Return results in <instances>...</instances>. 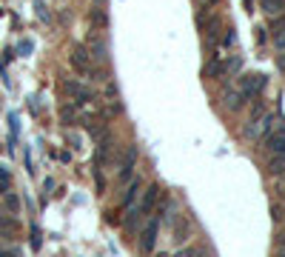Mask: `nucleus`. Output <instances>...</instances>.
<instances>
[{
    "label": "nucleus",
    "instance_id": "nucleus-12",
    "mask_svg": "<svg viewBox=\"0 0 285 257\" xmlns=\"http://www.w3.org/2000/svg\"><path fill=\"white\" fill-rule=\"evenodd\" d=\"M137 194H140V180H131V186H128L126 194H123V206H134Z\"/></svg>",
    "mask_w": 285,
    "mask_h": 257
},
{
    "label": "nucleus",
    "instance_id": "nucleus-17",
    "mask_svg": "<svg viewBox=\"0 0 285 257\" xmlns=\"http://www.w3.org/2000/svg\"><path fill=\"white\" fill-rule=\"evenodd\" d=\"M256 43H260V46L268 43V29H256Z\"/></svg>",
    "mask_w": 285,
    "mask_h": 257
},
{
    "label": "nucleus",
    "instance_id": "nucleus-9",
    "mask_svg": "<svg viewBox=\"0 0 285 257\" xmlns=\"http://www.w3.org/2000/svg\"><path fill=\"white\" fill-rule=\"evenodd\" d=\"M157 203H160V189H157V186H151L149 192H146V197H142V203H140L142 214L154 212V209H157Z\"/></svg>",
    "mask_w": 285,
    "mask_h": 257
},
{
    "label": "nucleus",
    "instance_id": "nucleus-7",
    "mask_svg": "<svg viewBox=\"0 0 285 257\" xmlns=\"http://www.w3.org/2000/svg\"><path fill=\"white\" fill-rule=\"evenodd\" d=\"M63 92L71 94V97H77V103H86V100L92 97V92H89V89H83L80 83H74V80H66V83H63Z\"/></svg>",
    "mask_w": 285,
    "mask_h": 257
},
{
    "label": "nucleus",
    "instance_id": "nucleus-16",
    "mask_svg": "<svg viewBox=\"0 0 285 257\" xmlns=\"http://www.w3.org/2000/svg\"><path fill=\"white\" fill-rule=\"evenodd\" d=\"M92 20L97 23V26H106V23H108V17H106L103 12H100V9H94V12H92Z\"/></svg>",
    "mask_w": 285,
    "mask_h": 257
},
{
    "label": "nucleus",
    "instance_id": "nucleus-1",
    "mask_svg": "<svg viewBox=\"0 0 285 257\" xmlns=\"http://www.w3.org/2000/svg\"><path fill=\"white\" fill-rule=\"evenodd\" d=\"M265 86H268V78H265V74H245V78L240 80V92L251 100V97H256V94L263 92Z\"/></svg>",
    "mask_w": 285,
    "mask_h": 257
},
{
    "label": "nucleus",
    "instance_id": "nucleus-4",
    "mask_svg": "<svg viewBox=\"0 0 285 257\" xmlns=\"http://www.w3.org/2000/svg\"><path fill=\"white\" fill-rule=\"evenodd\" d=\"M263 149L265 155H282L285 151V132H271L268 137H263Z\"/></svg>",
    "mask_w": 285,
    "mask_h": 257
},
{
    "label": "nucleus",
    "instance_id": "nucleus-19",
    "mask_svg": "<svg viewBox=\"0 0 285 257\" xmlns=\"http://www.w3.org/2000/svg\"><path fill=\"white\" fill-rule=\"evenodd\" d=\"M234 40H237V35H234V32H228L225 40H222V43H225V49H231V46H234Z\"/></svg>",
    "mask_w": 285,
    "mask_h": 257
},
{
    "label": "nucleus",
    "instance_id": "nucleus-20",
    "mask_svg": "<svg viewBox=\"0 0 285 257\" xmlns=\"http://www.w3.org/2000/svg\"><path fill=\"white\" fill-rule=\"evenodd\" d=\"M0 257H17V251H3L0 249Z\"/></svg>",
    "mask_w": 285,
    "mask_h": 257
},
{
    "label": "nucleus",
    "instance_id": "nucleus-22",
    "mask_svg": "<svg viewBox=\"0 0 285 257\" xmlns=\"http://www.w3.org/2000/svg\"><path fill=\"white\" fill-rule=\"evenodd\" d=\"M277 63H279V69H285V57H279Z\"/></svg>",
    "mask_w": 285,
    "mask_h": 257
},
{
    "label": "nucleus",
    "instance_id": "nucleus-18",
    "mask_svg": "<svg viewBox=\"0 0 285 257\" xmlns=\"http://www.w3.org/2000/svg\"><path fill=\"white\" fill-rule=\"evenodd\" d=\"M6 186H9V171H3V169H0V194L6 192Z\"/></svg>",
    "mask_w": 285,
    "mask_h": 257
},
{
    "label": "nucleus",
    "instance_id": "nucleus-2",
    "mask_svg": "<svg viewBox=\"0 0 285 257\" xmlns=\"http://www.w3.org/2000/svg\"><path fill=\"white\" fill-rule=\"evenodd\" d=\"M157 228H160V217H154L151 223H146L140 232V251L142 254H151V249L157 246Z\"/></svg>",
    "mask_w": 285,
    "mask_h": 257
},
{
    "label": "nucleus",
    "instance_id": "nucleus-10",
    "mask_svg": "<svg viewBox=\"0 0 285 257\" xmlns=\"http://www.w3.org/2000/svg\"><path fill=\"white\" fill-rule=\"evenodd\" d=\"M263 12L268 17H277V14L285 12V0H263Z\"/></svg>",
    "mask_w": 285,
    "mask_h": 257
},
{
    "label": "nucleus",
    "instance_id": "nucleus-15",
    "mask_svg": "<svg viewBox=\"0 0 285 257\" xmlns=\"http://www.w3.org/2000/svg\"><path fill=\"white\" fill-rule=\"evenodd\" d=\"M242 69V57H231L228 60V74H234V71H240Z\"/></svg>",
    "mask_w": 285,
    "mask_h": 257
},
{
    "label": "nucleus",
    "instance_id": "nucleus-13",
    "mask_svg": "<svg viewBox=\"0 0 285 257\" xmlns=\"http://www.w3.org/2000/svg\"><path fill=\"white\" fill-rule=\"evenodd\" d=\"M3 209L14 217V214L20 212V197H17L14 192H6V197H3Z\"/></svg>",
    "mask_w": 285,
    "mask_h": 257
},
{
    "label": "nucleus",
    "instance_id": "nucleus-11",
    "mask_svg": "<svg viewBox=\"0 0 285 257\" xmlns=\"http://www.w3.org/2000/svg\"><path fill=\"white\" fill-rule=\"evenodd\" d=\"M268 171L271 174H282L285 171V151L282 155H268Z\"/></svg>",
    "mask_w": 285,
    "mask_h": 257
},
{
    "label": "nucleus",
    "instance_id": "nucleus-24",
    "mask_svg": "<svg viewBox=\"0 0 285 257\" xmlns=\"http://www.w3.org/2000/svg\"><path fill=\"white\" fill-rule=\"evenodd\" d=\"M160 257H168V254H160Z\"/></svg>",
    "mask_w": 285,
    "mask_h": 257
},
{
    "label": "nucleus",
    "instance_id": "nucleus-21",
    "mask_svg": "<svg viewBox=\"0 0 285 257\" xmlns=\"http://www.w3.org/2000/svg\"><path fill=\"white\" fill-rule=\"evenodd\" d=\"M242 6L248 9V12H254V9H251V6H254V0H242Z\"/></svg>",
    "mask_w": 285,
    "mask_h": 257
},
{
    "label": "nucleus",
    "instance_id": "nucleus-23",
    "mask_svg": "<svg viewBox=\"0 0 285 257\" xmlns=\"http://www.w3.org/2000/svg\"><path fill=\"white\" fill-rule=\"evenodd\" d=\"M208 3H217V0H208Z\"/></svg>",
    "mask_w": 285,
    "mask_h": 257
},
{
    "label": "nucleus",
    "instance_id": "nucleus-3",
    "mask_svg": "<svg viewBox=\"0 0 285 257\" xmlns=\"http://www.w3.org/2000/svg\"><path fill=\"white\" fill-rule=\"evenodd\" d=\"M71 66H74V71L89 74L92 71V52L86 49V46H77V49L71 52Z\"/></svg>",
    "mask_w": 285,
    "mask_h": 257
},
{
    "label": "nucleus",
    "instance_id": "nucleus-14",
    "mask_svg": "<svg viewBox=\"0 0 285 257\" xmlns=\"http://www.w3.org/2000/svg\"><path fill=\"white\" fill-rule=\"evenodd\" d=\"M142 217H146V214H142V209H140V206H137L134 212H131V214L126 217V232H134V228L142 223Z\"/></svg>",
    "mask_w": 285,
    "mask_h": 257
},
{
    "label": "nucleus",
    "instance_id": "nucleus-8",
    "mask_svg": "<svg viewBox=\"0 0 285 257\" xmlns=\"http://www.w3.org/2000/svg\"><path fill=\"white\" fill-rule=\"evenodd\" d=\"M206 78L217 80V78H228V63H222L220 57H214L211 63L206 66Z\"/></svg>",
    "mask_w": 285,
    "mask_h": 257
},
{
    "label": "nucleus",
    "instance_id": "nucleus-5",
    "mask_svg": "<svg viewBox=\"0 0 285 257\" xmlns=\"http://www.w3.org/2000/svg\"><path fill=\"white\" fill-rule=\"evenodd\" d=\"M134 160H137V149L131 146L126 151V157L120 160V183H128V180L134 177Z\"/></svg>",
    "mask_w": 285,
    "mask_h": 257
},
{
    "label": "nucleus",
    "instance_id": "nucleus-6",
    "mask_svg": "<svg viewBox=\"0 0 285 257\" xmlns=\"http://www.w3.org/2000/svg\"><path fill=\"white\" fill-rule=\"evenodd\" d=\"M245 103H248V97H245L240 89H228V92H225V106L231 109V112H240Z\"/></svg>",
    "mask_w": 285,
    "mask_h": 257
}]
</instances>
